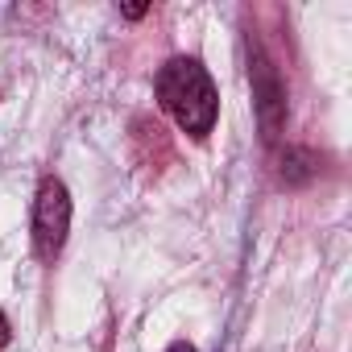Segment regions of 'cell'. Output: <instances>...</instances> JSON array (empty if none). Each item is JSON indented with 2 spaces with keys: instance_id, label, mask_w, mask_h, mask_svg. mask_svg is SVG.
I'll return each mask as SVG.
<instances>
[{
  "instance_id": "cell-3",
  "label": "cell",
  "mask_w": 352,
  "mask_h": 352,
  "mask_svg": "<svg viewBox=\"0 0 352 352\" xmlns=\"http://www.w3.org/2000/svg\"><path fill=\"white\" fill-rule=\"evenodd\" d=\"M249 83H253V104H257V124L265 141H278L286 129V83L278 67L265 58V50L253 42L249 46Z\"/></svg>"
},
{
  "instance_id": "cell-6",
  "label": "cell",
  "mask_w": 352,
  "mask_h": 352,
  "mask_svg": "<svg viewBox=\"0 0 352 352\" xmlns=\"http://www.w3.org/2000/svg\"><path fill=\"white\" fill-rule=\"evenodd\" d=\"M120 13H124V17H129V21H141V17H145V5H124V9H120Z\"/></svg>"
},
{
  "instance_id": "cell-7",
  "label": "cell",
  "mask_w": 352,
  "mask_h": 352,
  "mask_svg": "<svg viewBox=\"0 0 352 352\" xmlns=\"http://www.w3.org/2000/svg\"><path fill=\"white\" fill-rule=\"evenodd\" d=\"M166 352H195V348H191V344H187V340H179V344H170V348H166Z\"/></svg>"
},
{
  "instance_id": "cell-4",
  "label": "cell",
  "mask_w": 352,
  "mask_h": 352,
  "mask_svg": "<svg viewBox=\"0 0 352 352\" xmlns=\"http://www.w3.org/2000/svg\"><path fill=\"white\" fill-rule=\"evenodd\" d=\"M319 174V153L315 149H307V145H286L282 153H278V179L286 183V187H302V183H311Z\"/></svg>"
},
{
  "instance_id": "cell-1",
  "label": "cell",
  "mask_w": 352,
  "mask_h": 352,
  "mask_svg": "<svg viewBox=\"0 0 352 352\" xmlns=\"http://www.w3.org/2000/svg\"><path fill=\"white\" fill-rule=\"evenodd\" d=\"M157 104L191 137H208L220 116V96L212 75L195 58H170L157 71Z\"/></svg>"
},
{
  "instance_id": "cell-5",
  "label": "cell",
  "mask_w": 352,
  "mask_h": 352,
  "mask_svg": "<svg viewBox=\"0 0 352 352\" xmlns=\"http://www.w3.org/2000/svg\"><path fill=\"white\" fill-rule=\"evenodd\" d=\"M9 340H13V327H9V315L0 311V348H9Z\"/></svg>"
},
{
  "instance_id": "cell-2",
  "label": "cell",
  "mask_w": 352,
  "mask_h": 352,
  "mask_svg": "<svg viewBox=\"0 0 352 352\" xmlns=\"http://www.w3.org/2000/svg\"><path fill=\"white\" fill-rule=\"evenodd\" d=\"M71 232V195L58 179H42L34 199V249L42 261H54Z\"/></svg>"
}]
</instances>
